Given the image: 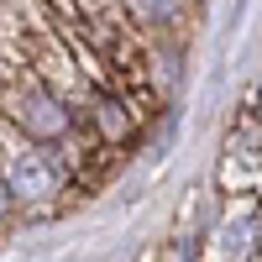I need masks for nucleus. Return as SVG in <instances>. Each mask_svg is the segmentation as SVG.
Instances as JSON below:
<instances>
[{"label": "nucleus", "instance_id": "obj_1", "mask_svg": "<svg viewBox=\"0 0 262 262\" xmlns=\"http://www.w3.org/2000/svg\"><path fill=\"white\" fill-rule=\"evenodd\" d=\"M0 121H11L16 131H27L32 142L58 147L63 158L74 163V184H79V168H84V158H90L84 142H95L90 131H84L79 105L69 95H58L37 69H27V63L11 58V53H0Z\"/></svg>", "mask_w": 262, "mask_h": 262}, {"label": "nucleus", "instance_id": "obj_2", "mask_svg": "<svg viewBox=\"0 0 262 262\" xmlns=\"http://www.w3.org/2000/svg\"><path fill=\"white\" fill-rule=\"evenodd\" d=\"M0 173L16 194L21 215H48L69 200L74 189V163L63 158L58 147L32 142L27 131H16L11 121H0Z\"/></svg>", "mask_w": 262, "mask_h": 262}, {"label": "nucleus", "instance_id": "obj_3", "mask_svg": "<svg viewBox=\"0 0 262 262\" xmlns=\"http://www.w3.org/2000/svg\"><path fill=\"white\" fill-rule=\"evenodd\" d=\"M215 257L221 262H262V215L257 210H236L215 231Z\"/></svg>", "mask_w": 262, "mask_h": 262}, {"label": "nucleus", "instance_id": "obj_4", "mask_svg": "<svg viewBox=\"0 0 262 262\" xmlns=\"http://www.w3.org/2000/svg\"><path fill=\"white\" fill-rule=\"evenodd\" d=\"M16 215H21V205H16V194H11V184H6V173H0V226L16 221Z\"/></svg>", "mask_w": 262, "mask_h": 262}]
</instances>
